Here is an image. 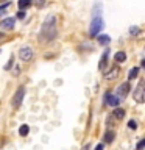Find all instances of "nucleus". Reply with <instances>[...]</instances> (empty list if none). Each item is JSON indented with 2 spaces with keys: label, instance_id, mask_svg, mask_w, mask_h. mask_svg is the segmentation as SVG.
Returning <instances> with one entry per match:
<instances>
[{
  "label": "nucleus",
  "instance_id": "ddd939ff",
  "mask_svg": "<svg viewBox=\"0 0 145 150\" xmlns=\"http://www.w3.org/2000/svg\"><path fill=\"white\" fill-rule=\"evenodd\" d=\"M112 114H114L115 119H123V117H125V110H122V108H117V106H115V110L112 111Z\"/></svg>",
  "mask_w": 145,
  "mask_h": 150
},
{
  "label": "nucleus",
  "instance_id": "4468645a",
  "mask_svg": "<svg viewBox=\"0 0 145 150\" xmlns=\"http://www.w3.org/2000/svg\"><path fill=\"white\" fill-rule=\"evenodd\" d=\"M97 39H98V42H100V44H101V45H106V44H108V42H109V41H111V38H109V36H108V35H100V36H98V38H97Z\"/></svg>",
  "mask_w": 145,
  "mask_h": 150
},
{
  "label": "nucleus",
  "instance_id": "9d476101",
  "mask_svg": "<svg viewBox=\"0 0 145 150\" xmlns=\"http://www.w3.org/2000/svg\"><path fill=\"white\" fill-rule=\"evenodd\" d=\"M108 59H109V50H105V52H103V55H101V58H100V63H98V69L105 70L106 64H108Z\"/></svg>",
  "mask_w": 145,
  "mask_h": 150
},
{
  "label": "nucleus",
  "instance_id": "412c9836",
  "mask_svg": "<svg viewBox=\"0 0 145 150\" xmlns=\"http://www.w3.org/2000/svg\"><path fill=\"white\" fill-rule=\"evenodd\" d=\"M16 17L20 19V21H22V19H25V11H23V9H19V13L16 14Z\"/></svg>",
  "mask_w": 145,
  "mask_h": 150
},
{
  "label": "nucleus",
  "instance_id": "7ed1b4c3",
  "mask_svg": "<svg viewBox=\"0 0 145 150\" xmlns=\"http://www.w3.org/2000/svg\"><path fill=\"white\" fill-rule=\"evenodd\" d=\"M23 94H25V88H23V86H20L16 92H14V96H13V98H11L13 108H19V106H20V103H22V100H23Z\"/></svg>",
  "mask_w": 145,
  "mask_h": 150
},
{
  "label": "nucleus",
  "instance_id": "5701e85b",
  "mask_svg": "<svg viewBox=\"0 0 145 150\" xmlns=\"http://www.w3.org/2000/svg\"><path fill=\"white\" fill-rule=\"evenodd\" d=\"M11 66H13V58H11V59H9V63H8L6 66H5V70H8V69H11Z\"/></svg>",
  "mask_w": 145,
  "mask_h": 150
},
{
  "label": "nucleus",
  "instance_id": "b1692460",
  "mask_svg": "<svg viewBox=\"0 0 145 150\" xmlns=\"http://www.w3.org/2000/svg\"><path fill=\"white\" fill-rule=\"evenodd\" d=\"M130 33H131V35H137V33H139V28H131Z\"/></svg>",
  "mask_w": 145,
  "mask_h": 150
},
{
  "label": "nucleus",
  "instance_id": "f03ea898",
  "mask_svg": "<svg viewBox=\"0 0 145 150\" xmlns=\"http://www.w3.org/2000/svg\"><path fill=\"white\" fill-rule=\"evenodd\" d=\"M105 27V22H103V19L100 16H95L92 19V23H91V30H89V33H91V36H97L98 33L101 31V28Z\"/></svg>",
  "mask_w": 145,
  "mask_h": 150
},
{
  "label": "nucleus",
  "instance_id": "1a4fd4ad",
  "mask_svg": "<svg viewBox=\"0 0 145 150\" xmlns=\"http://www.w3.org/2000/svg\"><path fill=\"white\" fill-rule=\"evenodd\" d=\"M0 28L2 30H13L14 28V19L13 17H6L0 22Z\"/></svg>",
  "mask_w": 145,
  "mask_h": 150
},
{
  "label": "nucleus",
  "instance_id": "6e6552de",
  "mask_svg": "<svg viewBox=\"0 0 145 150\" xmlns=\"http://www.w3.org/2000/svg\"><path fill=\"white\" fill-rule=\"evenodd\" d=\"M105 98H106L105 102L108 103V105H109V106H114V108L120 103V98L117 97V96H112V94H109V92L105 94Z\"/></svg>",
  "mask_w": 145,
  "mask_h": 150
},
{
  "label": "nucleus",
  "instance_id": "dca6fc26",
  "mask_svg": "<svg viewBox=\"0 0 145 150\" xmlns=\"http://www.w3.org/2000/svg\"><path fill=\"white\" fill-rule=\"evenodd\" d=\"M28 131H30V127H28L27 124H23V125H20V128H19V134H20V136H27Z\"/></svg>",
  "mask_w": 145,
  "mask_h": 150
},
{
  "label": "nucleus",
  "instance_id": "a211bd4d",
  "mask_svg": "<svg viewBox=\"0 0 145 150\" xmlns=\"http://www.w3.org/2000/svg\"><path fill=\"white\" fill-rule=\"evenodd\" d=\"M31 3H34L37 8H42L45 5V0H31Z\"/></svg>",
  "mask_w": 145,
  "mask_h": 150
},
{
  "label": "nucleus",
  "instance_id": "f3484780",
  "mask_svg": "<svg viewBox=\"0 0 145 150\" xmlns=\"http://www.w3.org/2000/svg\"><path fill=\"white\" fill-rule=\"evenodd\" d=\"M137 74H139V69L137 67H133L128 72V80H134V78H137Z\"/></svg>",
  "mask_w": 145,
  "mask_h": 150
},
{
  "label": "nucleus",
  "instance_id": "9b49d317",
  "mask_svg": "<svg viewBox=\"0 0 145 150\" xmlns=\"http://www.w3.org/2000/svg\"><path fill=\"white\" fill-rule=\"evenodd\" d=\"M114 136H115L114 131L109 130V131H106V133H105V136H103V141H105L106 144H111L112 141H114Z\"/></svg>",
  "mask_w": 145,
  "mask_h": 150
},
{
  "label": "nucleus",
  "instance_id": "aec40b11",
  "mask_svg": "<svg viewBox=\"0 0 145 150\" xmlns=\"http://www.w3.org/2000/svg\"><path fill=\"white\" fill-rule=\"evenodd\" d=\"M128 128L136 130V128H137V122H136V120H130V122H128Z\"/></svg>",
  "mask_w": 145,
  "mask_h": 150
},
{
  "label": "nucleus",
  "instance_id": "4be33fe9",
  "mask_svg": "<svg viewBox=\"0 0 145 150\" xmlns=\"http://www.w3.org/2000/svg\"><path fill=\"white\" fill-rule=\"evenodd\" d=\"M144 145H145V139H140L139 142H137V147H136V149H137V150H142Z\"/></svg>",
  "mask_w": 145,
  "mask_h": 150
},
{
  "label": "nucleus",
  "instance_id": "39448f33",
  "mask_svg": "<svg viewBox=\"0 0 145 150\" xmlns=\"http://www.w3.org/2000/svg\"><path fill=\"white\" fill-rule=\"evenodd\" d=\"M128 92H130V83H122L119 89H117V97L120 98V102L128 96Z\"/></svg>",
  "mask_w": 145,
  "mask_h": 150
},
{
  "label": "nucleus",
  "instance_id": "20e7f679",
  "mask_svg": "<svg viewBox=\"0 0 145 150\" xmlns=\"http://www.w3.org/2000/svg\"><path fill=\"white\" fill-rule=\"evenodd\" d=\"M19 58H20L22 61H30L33 58V49L28 47V45L22 47V49L19 50Z\"/></svg>",
  "mask_w": 145,
  "mask_h": 150
},
{
  "label": "nucleus",
  "instance_id": "f8f14e48",
  "mask_svg": "<svg viewBox=\"0 0 145 150\" xmlns=\"http://www.w3.org/2000/svg\"><path fill=\"white\" fill-rule=\"evenodd\" d=\"M114 59H115V63H123V61L126 59V53L125 52H117V53L114 55Z\"/></svg>",
  "mask_w": 145,
  "mask_h": 150
},
{
  "label": "nucleus",
  "instance_id": "f257e3e1",
  "mask_svg": "<svg viewBox=\"0 0 145 150\" xmlns=\"http://www.w3.org/2000/svg\"><path fill=\"white\" fill-rule=\"evenodd\" d=\"M56 35H58V28H56V17L55 16H49L45 19L44 25H42V30L39 33V39L41 42H49L53 41Z\"/></svg>",
  "mask_w": 145,
  "mask_h": 150
},
{
  "label": "nucleus",
  "instance_id": "423d86ee",
  "mask_svg": "<svg viewBox=\"0 0 145 150\" xmlns=\"http://www.w3.org/2000/svg\"><path fill=\"white\" fill-rule=\"evenodd\" d=\"M119 75H120V67H119V66H114V67H111V69L105 74V78L111 81V80H115Z\"/></svg>",
  "mask_w": 145,
  "mask_h": 150
},
{
  "label": "nucleus",
  "instance_id": "6ab92c4d",
  "mask_svg": "<svg viewBox=\"0 0 145 150\" xmlns=\"http://www.w3.org/2000/svg\"><path fill=\"white\" fill-rule=\"evenodd\" d=\"M9 8V2H6V3H3V5H0V16H2V14L6 11V9Z\"/></svg>",
  "mask_w": 145,
  "mask_h": 150
},
{
  "label": "nucleus",
  "instance_id": "a878e982",
  "mask_svg": "<svg viewBox=\"0 0 145 150\" xmlns=\"http://www.w3.org/2000/svg\"><path fill=\"white\" fill-rule=\"evenodd\" d=\"M95 150H103V144H98L97 147H95Z\"/></svg>",
  "mask_w": 145,
  "mask_h": 150
},
{
  "label": "nucleus",
  "instance_id": "0eeeda50",
  "mask_svg": "<svg viewBox=\"0 0 145 150\" xmlns=\"http://www.w3.org/2000/svg\"><path fill=\"white\" fill-rule=\"evenodd\" d=\"M134 98L137 100V103H144V83L140 81L137 84V88H136V91H134Z\"/></svg>",
  "mask_w": 145,
  "mask_h": 150
},
{
  "label": "nucleus",
  "instance_id": "2eb2a0df",
  "mask_svg": "<svg viewBox=\"0 0 145 150\" xmlns=\"http://www.w3.org/2000/svg\"><path fill=\"white\" fill-rule=\"evenodd\" d=\"M17 5H19V9H25L31 5V0H19Z\"/></svg>",
  "mask_w": 145,
  "mask_h": 150
},
{
  "label": "nucleus",
  "instance_id": "393cba45",
  "mask_svg": "<svg viewBox=\"0 0 145 150\" xmlns=\"http://www.w3.org/2000/svg\"><path fill=\"white\" fill-rule=\"evenodd\" d=\"M89 149H91V144H86V145H84V147H83L81 150H89Z\"/></svg>",
  "mask_w": 145,
  "mask_h": 150
}]
</instances>
